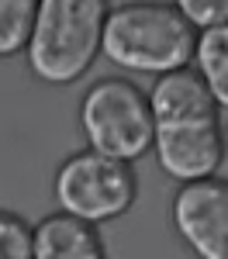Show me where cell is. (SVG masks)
Wrapping results in <instances>:
<instances>
[{"mask_svg":"<svg viewBox=\"0 0 228 259\" xmlns=\"http://www.w3.org/2000/svg\"><path fill=\"white\" fill-rule=\"evenodd\" d=\"M139 180L131 162L101 156L94 149L73 152L56 173V200L66 214L90 225L121 218L135 204Z\"/></svg>","mask_w":228,"mask_h":259,"instance_id":"5b68a950","label":"cell"},{"mask_svg":"<svg viewBox=\"0 0 228 259\" xmlns=\"http://www.w3.org/2000/svg\"><path fill=\"white\" fill-rule=\"evenodd\" d=\"M149 104L156 118L159 166L180 183L214 177L225 152V132L218 121V100L211 97L204 76L190 66L166 73L156 80Z\"/></svg>","mask_w":228,"mask_h":259,"instance_id":"6da1fadb","label":"cell"},{"mask_svg":"<svg viewBox=\"0 0 228 259\" xmlns=\"http://www.w3.org/2000/svg\"><path fill=\"white\" fill-rule=\"evenodd\" d=\"M176 7L197 31L228 24V0H176Z\"/></svg>","mask_w":228,"mask_h":259,"instance_id":"8fae6325","label":"cell"},{"mask_svg":"<svg viewBox=\"0 0 228 259\" xmlns=\"http://www.w3.org/2000/svg\"><path fill=\"white\" fill-rule=\"evenodd\" d=\"M0 259H35V228L14 211H0Z\"/></svg>","mask_w":228,"mask_h":259,"instance_id":"30bf717a","label":"cell"},{"mask_svg":"<svg viewBox=\"0 0 228 259\" xmlns=\"http://www.w3.org/2000/svg\"><path fill=\"white\" fill-rule=\"evenodd\" d=\"M41 0H0V59L28 49Z\"/></svg>","mask_w":228,"mask_h":259,"instance_id":"9c48e42d","label":"cell"},{"mask_svg":"<svg viewBox=\"0 0 228 259\" xmlns=\"http://www.w3.org/2000/svg\"><path fill=\"white\" fill-rule=\"evenodd\" d=\"M201 31L173 4H124L107 14L104 56L135 73H176L197 56Z\"/></svg>","mask_w":228,"mask_h":259,"instance_id":"7a4b0ae2","label":"cell"},{"mask_svg":"<svg viewBox=\"0 0 228 259\" xmlns=\"http://www.w3.org/2000/svg\"><path fill=\"white\" fill-rule=\"evenodd\" d=\"M80 121L94 152L121 162H135L156 145L152 104L135 83L101 80L83 97Z\"/></svg>","mask_w":228,"mask_h":259,"instance_id":"277c9868","label":"cell"},{"mask_svg":"<svg viewBox=\"0 0 228 259\" xmlns=\"http://www.w3.org/2000/svg\"><path fill=\"white\" fill-rule=\"evenodd\" d=\"M173 225L197 259H228V180L184 183L173 197Z\"/></svg>","mask_w":228,"mask_h":259,"instance_id":"8992f818","label":"cell"},{"mask_svg":"<svg viewBox=\"0 0 228 259\" xmlns=\"http://www.w3.org/2000/svg\"><path fill=\"white\" fill-rule=\"evenodd\" d=\"M35 259H107V252L97 225L56 211L35 225Z\"/></svg>","mask_w":228,"mask_h":259,"instance_id":"52a82bcc","label":"cell"},{"mask_svg":"<svg viewBox=\"0 0 228 259\" xmlns=\"http://www.w3.org/2000/svg\"><path fill=\"white\" fill-rule=\"evenodd\" d=\"M197 73L204 76L211 97L228 107V24L207 28L197 38Z\"/></svg>","mask_w":228,"mask_h":259,"instance_id":"ba28073f","label":"cell"},{"mask_svg":"<svg viewBox=\"0 0 228 259\" xmlns=\"http://www.w3.org/2000/svg\"><path fill=\"white\" fill-rule=\"evenodd\" d=\"M107 0H41L28 41V66L45 83H73L104 49Z\"/></svg>","mask_w":228,"mask_h":259,"instance_id":"3957f363","label":"cell"},{"mask_svg":"<svg viewBox=\"0 0 228 259\" xmlns=\"http://www.w3.org/2000/svg\"><path fill=\"white\" fill-rule=\"evenodd\" d=\"M225 149H228V124H225Z\"/></svg>","mask_w":228,"mask_h":259,"instance_id":"7c38bea8","label":"cell"}]
</instances>
